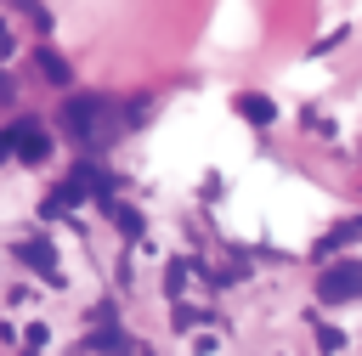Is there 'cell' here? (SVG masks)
Segmentation results:
<instances>
[{
  "label": "cell",
  "mask_w": 362,
  "mask_h": 356,
  "mask_svg": "<svg viewBox=\"0 0 362 356\" xmlns=\"http://www.w3.org/2000/svg\"><path fill=\"white\" fill-rule=\"evenodd\" d=\"M34 68H40L51 85H68V62H62L57 51H34Z\"/></svg>",
  "instance_id": "7"
},
{
  "label": "cell",
  "mask_w": 362,
  "mask_h": 356,
  "mask_svg": "<svg viewBox=\"0 0 362 356\" xmlns=\"http://www.w3.org/2000/svg\"><path fill=\"white\" fill-rule=\"evenodd\" d=\"M107 215H113V226H119L124 237H141V215H136L130 203H119V198H113V203H107Z\"/></svg>",
  "instance_id": "8"
},
{
  "label": "cell",
  "mask_w": 362,
  "mask_h": 356,
  "mask_svg": "<svg viewBox=\"0 0 362 356\" xmlns=\"http://www.w3.org/2000/svg\"><path fill=\"white\" fill-rule=\"evenodd\" d=\"M164 288H170V294H181V288H187V260H175V266H170V277H164Z\"/></svg>",
  "instance_id": "10"
},
{
  "label": "cell",
  "mask_w": 362,
  "mask_h": 356,
  "mask_svg": "<svg viewBox=\"0 0 362 356\" xmlns=\"http://www.w3.org/2000/svg\"><path fill=\"white\" fill-rule=\"evenodd\" d=\"M113 356H153V350H147V345H130V339H124V345H119Z\"/></svg>",
  "instance_id": "11"
},
{
  "label": "cell",
  "mask_w": 362,
  "mask_h": 356,
  "mask_svg": "<svg viewBox=\"0 0 362 356\" xmlns=\"http://www.w3.org/2000/svg\"><path fill=\"white\" fill-rule=\"evenodd\" d=\"M317 345H322V350H339V345H345V333H339V328H328V322H317Z\"/></svg>",
  "instance_id": "9"
},
{
  "label": "cell",
  "mask_w": 362,
  "mask_h": 356,
  "mask_svg": "<svg viewBox=\"0 0 362 356\" xmlns=\"http://www.w3.org/2000/svg\"><path fill=\"white\" fill-rule=\"evenodd\" d=\"M232 107H238V119H249V124H272V119H277V102L260 96V90H243Z\"/></svg>",
  "instance_id": "6"
},
{
  "label": "cell",
  "mask_w": 362,
  "mask_h": 356,
  "mask_svg": "<svg viewBox=\"0 0 362 356\" xmlns=\"http://www.w3.org/2000/svg\"><path fill=\"white\" fill-rule=\"evenodd\" d=\"M6 96H11V85H6V79H0V102H6Z\"/></svg>",
  "instance_id": "13"
},
{
  "label": "cell",
  "mask_w": 362,
  "mask_h": 356,
  "mask_svg": "<svg viewBox=\"0 0 362 356\" xmlns=\"http://www.w3.org/2000/svg\"><path fill=\"white\" fill-rule=\"evenodd\" d=\"M317 299L322 305H351L362 299V260H328L317 271Z\"/></svg>",
  "instance_id": "2"
},
{
  "label": "cell",
  "mask_w": 362,
  "mask_h": 356,
  "mask_svg": "<svg viewBox=\"0 0 362 356\" xmlns=\"http://www.w3.org/2000/svg\"><path fill=\"white\" fill-rule=\"evenodd\" d=\"M62 124H68V136H74V141L102 147V141L119 130V102H113V96H102V90L68 96V102H62Z\"/></svg>",
  "instance_id": "1"
},
{
  "label": "cell",
  "mask_w": 362,
  "mask_h": 356,
  "mask_svg": "<svg viewBox=\"0 0 362 356\" xmlns=\"http://www.w3.org/2000/svg\"><path fill=\"white\" fill-rule=\"evenodd\" d=\"M85 198H90V186H85V170H74L68 181H57V186L45 192V203H40V209H45V215H68V209H79Z\"/></svg>",
  "instance_id": "4"
},
{
  "label": "cell",
  "mask_w": 362,
  "mask_h": 356,
  "mask_svg": "<svg viewBox=\"0 0 362 356\" xmlns=\"http://www.w3.org/2000/svg\"><path fill=\"white\" fill-rule=\"evenodd\" d=\"M0 141H6V153H11V158H23V164H45V158H51V136H45L34 119H17Z\"/></svg>",
  "instance_id": "3"
},
{
  "label": "cell",
  "mask_w": 362,
  "mask_h": 356,
  "mask_svg": "<svg viewBox=\"0 0 362 356\" xmlns=\"http://www.w3.org/2000/svg\"><path fill=\"white\" fill-rule=\"evenodd\" d=\"M0 57H11V34L6 28H0Z\"/></svg>",
  "instance_id": "12"
},
{
  "label": "cell",
  "mask_w": 362,
  "mask_h": 356,
  "mask_svg": "<svg viewBox=\"0 0 362 356\" xmlns=\"http://www.w3.org/2000/svg\"><path fill=\"white\" fill-rule=\"evenodd\" d=\"M17 260L34 266L45 283H62V277H57V249H51V237H23V243H17Z\"/></svg>",
  "instance_id": "5"
}]
</instances>
